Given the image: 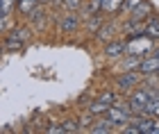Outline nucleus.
<instances>
[{"label": "nucleus", "mask_w": 159, "mask_h": 134, "mask_svg": "<svg viewBox=\"0 0 159 134\" xmlns=\"http://www.w3.org/2000/svg\"><path fill=\"white\" fill-rule=\"evenodd\" d=\"M43 132H48V134H66V130H64V123H52L50 127H46Z\"/></svg>", "instance_id": "nucleus-20"}, {"label": "nucleus", "mask_w": 159, "mask_h": 134, "mask_svg": "<svg viewBox=\"0 0 159 134\" xmlns=\"http://www.w3.org/2000/svg\"><path fill=\"white\" fill-rule=\"evenodd\" d=\"M39 5H43L41 0H18V9H16V11L20 14V16H25V18H27V16H30V14L37 9Z\"/></svg>", "instance_id": "nucleus-13"}, {"label": "nucleus", "mask_w": 159, "mask_h": 134, "mask_svg": "<svg viewBox=\"0 0 159 134\" xmlns=\"http://www.w3.org/2000/svg\"><path fill=\"white\" fill-rule=\"evenodd\" d=\"M143 80H146V75L141 73V70H120V73L114 77V89L118 91V93H132L134 89H139Z\"/></svg>", "instance_id": "nucleus-3"}, {"label": "nucleus", "mask_w": 159, "mask_h": 134, "mask_svg": "<svg viewBox=\"0 0 159 134\" xmlns=\"http://www.w3.org/2000/svg\"><path fill=\"white\" fill-rule=\"evenodd\" d=\"M152 55H157V57H159V46H155V50H152Z\"/></svg>", "instance_id": "nucleus-22"}, {"label": "nucleus", "mask_w": 159, "mask_h": 134, "mask_svg": "<svg viewBox=\"0 0 159 134\" xmlns=\"http://www.w3.org/2000/svg\"><path fill=\"white\" fill-rule=\"evenodd\" d=\"M118 96H120V93H118L116 89H105L102 93L96 96V100H100V102H105V105H109V107H111V105L118 102Z\"/></svg>", "instance_id": "nucleus-15"}, {"label": "nucleus", "mask_w": 159, "mask_h": 134, "mask_svg": "<svg viewBox=\"0 0 159 134\" xmlns=\"http://www.w3.org/2000/svg\"><path fill=\"white\" fill-rule=\"evenodd\" d=\"M18 0H0V18H11L16 16Z\"/></svg>", "instance_id": "nucleus-11"}, {"label": "nucleus", "mask_w": 159, "mask_h": 134, "mask_svg": "<svg viewBox=\"0 0 159 134\" xmlns=\"http://www.w3.org/2000/svg\"><path fill=\"white\" fill-rule=\"evenodd\" d=\"M41 2H43V5H52V0H41Z\"/></svg>", "instance_id": "nucleus-23"}, {"label": "nucleus", "mask_w": 159, "mask_h": 134, "mask_svg": "<svg viewBox=\"0 0 159 134\" xmlns=\"http://www.w3.org/2000/svg\"><path fill=\"white\" fill-rule=\"evenodd\" d=\"M82 27V16L80 11H64L57 20V30L59 34H77Z\"/></svg>", "instance_id": "nucleus-5"}, {"label": "nucleus", "mask_w": 159, "mask_h": 134, "mask_svg": "<svg viewBox=\"0 0 159 134\" xmlns=\"http://www.w3.org/2000/svg\"><path fill=\"white\" fill-rule=\"evenodd\" d=\"M102 55L109 61H120L127 55V41L125 39H114L109 43H105L102 46Z\"/></svg>", "instance_id": "nucleus-6"}, {"label": "nucleus", "mask_w": 159, "mask_h": 134, "mask_svg": "<svg viewBox=\"0 0 159 134\" xmlns=\"http://www.w3.org/2000/svg\"><path fill=\"white\" fill-rule=\"evenodd\" d=\"M143 32H146L150 39L159 41V16H157V14H152V16L146 20V27H143Z\"/></svg>", "instance_id": "nucleus-12"}, {"label": "nucleus", "mask_w": 159, "mask_h": 134, "mask_svg": "<svg viewBox=\"0 0 159 134\" xmlns=\"http://www.w3.org/2000/svg\"><path fill=\"white\" fill-rule=\"evenodd\" d=\"M61 123H64V130H66V134H77V132H82L77 118H66V121H61Z\"/></svg>", "instance_id": "nucleus-17"}, {"label": "nucleus", "mask_w": 159, "mask_h": 134, "mask_svg": "<svg viewBox=\"0 0 159 134\" xmlns=\"http://www.w3.org/2000/svg\"><path fill=\"white\" fill-rule=\"evenodd\" d=\"M93 98H96V96H91V91L86 89L84 93L80 96V98H77V107H80V109H86V107H89V105L93 102Z\"/></svg>", "instance_id": "nucleus-19"}, {"label": "nucleus", "mask_w": 159, "mask_h": 134, "mask_svg": "<svg viewBox=\"0 0 159 134\" xmlns=\"http://www.w3.org/2000/svg\"><path fill=\"white\" fill-rule=\"evenodd\" d=\"M127 41V55H136V57H148L155 50V39H150L146 32H134L125 34Z\"/></svg>", "instance_id": "nucleus-2"}, {"label": "nucleus", "mask_w": 159, "mask_h": 134, "mask_svg": "<svg viewBox=\"0 0 159 134\" xmlns=\"http://www.w3.org/2000/svg\"><path fill=\"white\" fill-rule=\"evenodd\" d=\"M86 109H89L93 116H98V118H100V116H105V114H107L109 105H105V102H100V100H96V98H93V102H91V105H89Z\"/></svg>", "instance_id": "nucleus-16"}, {"label": "nucleus", "mask_w": 159, "mask_h": 134, "mask_svg": "<svg viewBox=\"0 0 159 134\" xmlns=\"http://www.w3.org/2000/svg\"><path fill=\"white\" fill-rule=\"evenodd\" d=\"M84 2H86V0H64L61 7H64L66 11H80V9L84 7Z\"/></svg>", "instance_id": "nucleus-18"}, {"label": "nucleus", "mask_w": 159, "mask_h": 134, "mask_svg": "<svg viewBox=\"0 0 159 134\" xmlns=\"http://www.w3.org/2000/svg\"><path fill=\"white\" fill-rule=\"evenodd\" d=\"M32 34H34V30L30 25H16L14 30H9L2 37V52H23L25 48H27V43L32 41Z\"/></svg>", "instance_id": "nucleus-1"}, {"label": "nucleus", "mask_w": 159, "mask_h": 134, "mask_svg": "<svg viewBox=\"0 0 159 134\" xmlns=\"http://www.w3.org/2000/svg\"><path fill=\"white\" fill-rule=\"evenodd\" d=\"M139 2H143V0H125V5H123V11H132Z\"/></svg>", "instance_id": "nucleus-21"}, {"label": "nucleus", "mask_w": 159, "mask_h": 134, "mask_svg": "<svg viewBox=\"0 0 159 134\" xmlns=\"http://www.w3.org/2000/svg\"><path fill=\"white\" fill-rule=\"evenodd\" d=\"M123 5H125V0H102L100 11L107 16H118V14H123Z\"/></svg>", "instance_id": "nucleus-10"}, {"label": "nucleus", "mask_w": 159, "mask_h": 134, "mask_svg": "<svg viewBox=\"0 0 159 134\" xmlns=\"http://www.w3.org/2000/svg\"><path fill=\"white\" fill-rule=\"evenodd\" d=\"M141 59H143V57H136V55H125V57L120 59L118 70H139Z\"/></svg>", "instance_id": "nucleus-14"}, {"label": "nucleus", "mask_w": 159, "mask_h": 134, "mask_svg": "<svg viewBox=\"0 0 159 134\" xmlns=\"http://www.w3.org/2000/svg\"><path fill=\"white\" fill-rule=\"evenodd\" d=\"M139 70H141L143 75H159V57L150 52L148 57H143V59H141Z\"/></svg>", "instance_id": "nucleus-8"}, {"label": "nucleus", "mask_w": 159, "mask_h": 134, "mask_svg": "<svg viewBox=\"0 0 159 134\" xmlns=\"http://www.w3.org/2000/svg\"><path fill=\"white\" fill-rule=\"evenodd\" d=\"M118 34H123V25H118L114 18H109V20H105V23L100 25V30L96 34H93V41H96L98 46H105V43H109V41L118 39Z\"/></svg>", "instance_id": "nucleus-4"}, {"label": "nucleus", "mask_w": 159, "mask_h": 134, "mask_svg": "<svg viewBox=\"0 0 159 134\" xmlns=\"http://www.w3.org/2000/svg\"><path fill=\"white\" fill-rule=\"evenodd\" d=\"M91 134H111V132H116V125H114L107 116H100L96 118V123L91 125Z\"/></svg>", "instance_id": "nucleus-9"}, {"label": "nucleus", "mask_w": 159, "mask_h": 134, "mask_svg": "<svg viewBox=\"0 0 159 134\" xmlns=\"http://www.w3.org/2000/svg\"><path fill=\"white\" fill-rule=\"evenodd\" d=\"M152 14H157L155 5L150 2V0H143V2H139L132 11H127V18H129V20H141V23H146Z\"/></svg>", "instance_id": "nucleus-7"}]
</instances>
